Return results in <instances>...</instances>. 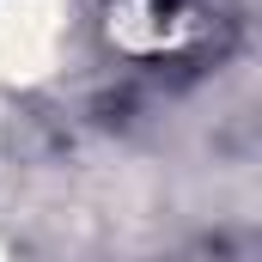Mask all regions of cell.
Instances as JSON below:
<instances>
[{"label": "cell", "instance_id": "obj_1", "mask_svg": "<svg viewBox=\"0 0 262 262\" xmlns=\"http://www.w3.org/2000/svg\"><path fill=\"white\" fill-rule=\"evenodd\" d=\"M79 0H0V85H49L73 55Z\"/></svg>", "mask_w": 262, "mask_h": 262}]
</instances>
